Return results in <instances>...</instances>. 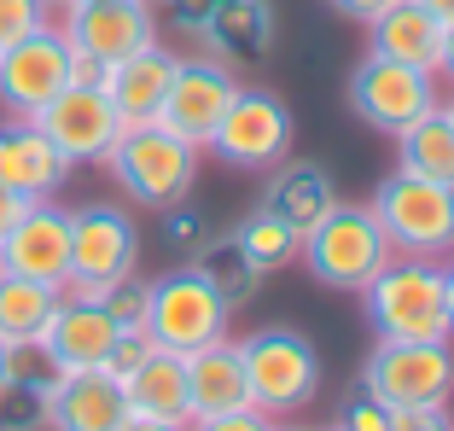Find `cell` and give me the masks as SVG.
<instances>
[{"label": "cell", "instance_id": "1", "mask_svg": "<svg viewBox=\"0 0 454 431\" xmlns=\"http://www.w3.org/2000/svg\"><path fill=\"white\" fill-rule=\"evenodd\" d=\"M361 310L385 344H449V297H442V263L426 256H390L373 280L361 286Z\"/></svg>", "mask_w": 454, "mask_h": 431}, {"label": "cell", "instance_id": "2", "mask_svg": "<svg viewBox=\"0 0 454 431\" xmlns=\"http://www.w3.org/2000/svg\"><path fill=\"white\" fill-rule=\"evenodd\" d=\"M367 210L379 216V228H385L396 256H426V263H449L454 256V187H442V181L390 169Z\"/></svg>", "mask_w": 454, "mask_h": 431}, {"label": "cell", "instance_id": "3", "mask_svg": "<svg viewBox=\"0 0 454 431\" xmlns=\"http://www.w3.org/2000/svg\"><path fill=\"white\" fill-rule=\"evenodd\" d=\"M390 256L396 251H390L385 228H379V216L367 210V204H344L338 199L333 210L303 233L309 274H315L321 286H333V292H361Z\"/></svg>", "mask_w": 454, "mask_h": 431}, {"label": "cell", "instance_id": "4", "mask_svg": "<svg viewBox=\"0 0 454 431\" xmlns=\"http://www.w3.org/2000/svg\"><path fill=\"white\" fill-rule=\"evenodd\" d=\"M111 176L122 181V192L152 210H175L199 181V146H187L181 135H169L163 122H134L122 129L111 146Z\"/></svg>", "mask_w": 454, "mask_h": 431}, {"label": "cell", "instance_id": "5", "mask_svg": "<svg viewBox=\"0 0 454 431\" xmlns=\"http://www.w3.org/2000/svg\"><path fill=\"white\" fill-rule=\"evenodd\" d=\"M245 356V379H251V408L268 419H292L315 403L321 391V356L303 333L292 326H268V333H251L239 344Z\"/></svg>", "mask_w": 454, "mask_h": 431}, {"label": "cell", "instance_id": "6", "mask_svg": "<svg viewBox=\"0 0 454 431\" xmlns=\"http://www.w3.org/2000/svg\"><path fill=\"white\" fill-rule=\"evenodd\" d=\"M227 303L215 292V280L204 269H175L163 280H152V297H146V333L158 350H175V356H192L215 338H227Z\"/></svg>", "mask_w": 454, "mask_h": 431}, {"label": "cell", "instance_id": "7", "mask_svg": "<svg viewBox=\"0 0 454 431\" xmlns=\"http://www.w3.org/2000/svg\"><path fill=\"white\" fill-rule=\"evenodd\" d=\"M140 263V233L117 204H82L70 210V280L59 286V297H88L99 303L106 286L129 280Z\"/></svg>", "mask_w": 454, "mask_h": 431}, {"label": "cell", "instance_id": "8", "mask_svg": "<svg viewBox=\"0 0 454 431\" xmlns=\"http://www.w3.org/2000/svg\"><path fill=\"white\" fill-rule=\"evenodd\" d=\"M361 391L379 396L385 408H449L454 396V350L449 344H385L379 338Z\"/></svg>", "mask_w": 454, "mask_h": 431}, {"label": "cell", "instance_id": "9", "mask_svg": "<svg viewBox=\"0 0 454 431\" xmlns=\"http://www.w3.org/2000/svg\"><path fill=\"white\" fill-rule=\"evenodd\" d=\"M431 106H442V88L431 70L414 65H396V59H379L367 53L356 70H349V111H356L367 129L396 140L408 122H419Z\"/></svg>", "mask_w": 454, "mask_h": 431}, {"label": "cell", "instance_id": "10", "mask_svg": "<svg viewBox=\"0 0 454 431\" xmlns=\"http://www.w3.org/2000/svg\"><path fill=\"white\" fill-rule=\"evenodd\" d=\"M210 152L222 163H233V169H274L292 152V111L262 88H239L227 117L215 122Z\"/></svg>", "mask_w": 454, "mask_h": 431}, {"label": "cell", "instance_id": "11", "mask_svg": "<svg viewBox=\"0 0 454 431\" xmlns=\"http://www.w3.org/2000/svg\"><path fill=\"white\" fill-rule=\"evenodd\" d=\"M233 94H239V82H233V70L222 59H181L175 76H169V94L158 106V122L169 135H181L187 146L204 152L215 135V122L233 106Z\"/></svg>", "mask_w": 454, "mask_h": 431}, {"label": "cell", "instance_id": "12", "mask_svg": "<svg viewBox=\"0 0 454 431\" xmlns=\"http://www.w3.org/2000/svg\"><path fill=\"white\" fill-rule=\"evenodd\" d=\"M70 88V41L59 24L0 47V106L12 117H35L53 94Z\"/></svg>", "mask_w": 454, "mask_h": 431}, {"label": "cell", "instance_id": "13", "mask_svg": "<svg viewBox=\"0 0 454 431\" xmlns=\"http://www.w3.org/2000/svg\"><path fill=\"white\" fill-rule=\"evenodd\" d=\"M29 122L65 152V163H106L117 135H122V117L106 99V88H76V82H70L65 94L47 99Z\"/></svg>", "mask_w": 454, "mask_h": 431}, {"label": "cell", "instance_id": "14", "mask_svg": "<svg viewBox=\"0 0 454 431\" xmlns=\"http://www.w3.org/2000/svg\"><path fill=\"white\" fill-rule=\"evenodd\" d=\"M65 41L76 53L99 59V65H117L158 47V18H152V0H82L76 12L59 18Z\"/></svg>", "mask_w": 454, "mask_h": 431}, {"label": "cell", "instance_id": "15", "mask_svg": "<svg viewBox=\"0 0 454 431\" xmlns=\"http://www.w3.org/2000/svg\"><path fill=\"white\" fill-rule=\"evenodd\" d=\"M0 269L41 280V286H65L70 280V210H59L53 199H35L24 210V222L0 239Z\"/></svg>", "mask_w": 454, "mask_h": 431}, {"label": "cell", "instance_id": "16", "mask_svg": "<svg viewBox=\"0 0 454 431\" xmlns=\"http://www.w3.org/2000/svg\"><path fill=\"white\" fill-rule=\"evenodd\" d=\"M111 344H117V321L106 315V303L59 297V310H53V321H47L35 350L53 373H94V367H106Z\"/></svg>", "mask_w": 454, "mask_h": 431}, {"label": "cell", "instance_id": "17", "mask_svg": "<svg viewBox=\"0 0 454 431\" xmlns=\"http://www.w3.org/2000/svg\"><path fill=\"white\" fill-rule=\"evenodd\" d=\"M41 419L53 431H122L129 403H122V385L94 367V373H53L47 391H41Z\"/></svg>", "mask_w": 454, "mask_h": 431}, {"label": "cell", "instance_id": "18", "mask_svg": "<svg viewBox=\"0 0 454 431\" xmlns=\"http://www.w3.org/2000/svg\"><path fill=\"white\" fill-rule=\"evenodd\" d=\"M65 176H70L65 152L41 135L29 117L0 122V187L24 192V199H53L65 187Z\"/></svg>", "mask_w": 454, "mask_h": 431}, {"label": "cell", "instance_id": "19", "mask_svg": "<svg viewBox=\"0 0 454 431\" xmlns=\"http://www.w3.org/2000/svg\"><path fill=\"white\" fill-rule=\"evenodd\" d=\"M187 403H192V419L251 408V379H245V356L233 338H215V344L187 356Z\"/></svg>", "mask_w": 454, "mask_h": 431}, {"label": "cell", "instance_id": "20", "mask_svg": "<svg viewBox=\"0 0 454 431\" xmlns=\"http://www.w3.org/2000/svg\"><path fill=\"white\" fill-rule=\"evenodd\" d=\"M442 18L426 12L419 0H396V6H385V12L367 24V53L379 59H396V65H414V70H431L437 76L442 65Z\"/></svg>", "mask_w": 454, "mask_h": 431}, {"label": "cell", "instance_id": "21", "mask_svg": "<svg viewBox=\"0 0 454 431\" xmlns=\"http://www.w3.org/2000/svg\"><path fill=\"white\" fill-rule=\"evenodd\" d=\"M175 65H181V59L163 53V47H146V53L106 65L99 88H106V99L117 106L122 129H134V122H158V106H163V94H169Z\"/></svg>", "mask_w": 454, "mask_h": 431}, {"label": "cell", "instance_id": "22", "mask_svg": "<svg viewBox=\"0 0 454 431\" xmlns=\"http://www.w3.org/2000/svg\"><path fill=\"white\" fill-rule=\"evenodd\" d=\"M122 403L140 419H169V426H192V403H187V356L175 350H152L146 362L122 379Z\"/></svg>", "mask_w": 454, "mask_h": 431}, {"label": "cell", "instance_id": "23", "mask_svg": "<svg viewBox=\"0 0 454 431\" xmlns=\"http://www.w3.org/2000/svg\"><path fill=\"white\" fill-rule=\"evenodd\" d=\"M280 176H274V187H268V210L280 216V222H292L297 233H309L315 222H321L326 210L338 204V187H333V176H326L315 158H297V163H274Z\"/></svg>", "mask_w": 454, "mask_h": 431}, {"label": "cell", "instance_id": "24", "mask_svg": "<svg viewBox=\"0 0 454 431\" xmlns=\"http://www.w3.org/2000/svg\"><path fill=\"white\" fill-rule=\"evenodd\" d=\"M53 310H59V286H41V280L0 269V344L6 350H35Z\"/></svg>", "mask_w": 454, "mask_h": 431}, {"label": "cell", "instance_id": "25", "mask_svg": "<svg viewBox=\"0 0 454 431\" xmlns=\"http://www.w3.org/2000/svg\"><path fill=\"white\" fill-rule=\"evenodd\" d=\"M396 169L454 187V117L442 106H431L419 122H408L396 135Z\"/></svg>", "mask_w": 454, "mask_h": 431}, {"label": "cell", "instance_id": "26", "mask_svg": "<svg viewBox=\"0 0 454 431\" xmlns=\"http://www.w3.org/2000/svg\"><path fill=\"white\" fill-rule=\"evenodd\" d=\"M233 251H239L256 274H280L303 256V233H297L292 222H280L268 204H256V216H245L239 233H233Z\"/></svg>", "mask_w": 454, "mask_h": 431}, {"label": "cell", "instance_id": "27", "mask_svg": "<svg viewBox=\"0 0 454 431\" xmlns=\"http://www.w3.org/2000/svg\"><path fill=\"white\" fill-rule=\"evenodd\" d=\"M210 41L215 47H251V53H262L268 41H274L268 0H215L210 6Z\"/></svg>", "mask_w": 454, "mask_h": 431}, {"label": "cell", "instance_id": "28", "mask_svg": "<svg viewBox=\"0 0 454 431\" xmlns=\"http://www.w3.org/2000/svg\"><path fill=\"white\" fill-rule=\"evenodd\" d=\"M199 269H204V274H210V280H215V292H222L227 303H245V297H251V286L262 280V274H256L251 263H245V256L233 251V239H227V245H215V251L204 256Z\"/></svg>", "mask_w": 454, "mask_h": 431}, {"label": "cell", "instance_id": "29", "mask_svg": "<svg viewBox=\"0 0 454 431\" xmlns=\"http://www.w3.org/2000/svg\"><path fill=\"white\" fill-rule=\"evenodd\" d=\"M146 297H152V286L129 274V280L106 286V297H99V303H106V315L117 321V333H140V326H146Z\"/></svg>", "mask_w": 454, "mask_h": 431}, {"label": "cell", "instance_id": "30", "mask_svg": "<svg viewBox=\"0 0 454 431\" xmlns=\"http://www.w3.org/2000/svg\"><path fill=\"white\" fill-rule=\"evenodd\" d=\"M53 24L47 12V0H0V47H12V41L35 35V29Z\"/></svg>", "mask_w": 454, "mask_h": 431}, {"label": "cell", "instance_id": "31", "mask_svg": "<svg viewBox=\"0 0 454 431\" xmlns=\"http://www.w3.org/2000/svg\"><path fill=\"white\" fill-rule=\"evenodd\" d=\"M152 350H158V344H152V333H146V326H140V333H117V344H111V356H106V373L122 385V379H129L134 367L146 362Z\"/></svg>", "mask_w": 454, "mask_h": 431}, {"label": "cell", "instance_id": "32", "mask_svg": "<svg viewBox=\"0 0 454 431\" xmlns=\"http://www.w3.org/2000/svg\"><path fill=\"white\" fill-rule=\"evenodd\" d=\"M338 431H390V408L379 403V396L361 391L356 403L344 408V426H338Z\"/></svg>", "mask_w": 454, "mask_h": 431}, {"label": "cell", "instance_id": "33", "mask_svg": "<svg viewBox=\"0 0 454 431\" xmlns=\"http://www.w3.org/2000/svg\"><path fill=\"white\" fill-rule=\"evenodd\" d=\"M390 431H454L449 408H390Z\"/></svg>", "mask_w": 454, "mask_h": 431}, {"label": "cell", "instance_id": "34", "mask_svg": "<svg viewBox=\"0 0 454 431\" xmlns=\"http://www.w3.org/2000/svg\"><path fill=\"white\" fill-rule=\"evenodd\" d=\"M274 419L256 414V408H239V414H215V419H192L187 431H268Z\"/></svg>", "mask_w": 454, "mask_h": 431}, {"label": "cell", "instance_id": "35", "mask_svg": "<svg viewBox=\"0 0 454 431\" xmlns=\"http://www.w3.org/2000/svg\"><path fill=\"white\" fill-rule=\"evenodd\" d=\"M29 204H35V199H24V192H12V187H0V239H6V233L24 222Z\"/></svg>", "mask_w": 454, "mask_h": 431}, {"label": "cell", "instance_id": "36", "mask_svg": "<svg viewBox=\"0 0 454 431\" xmlns=\"http://www.w3.org/2000/svg\"><path fill=\"white\" fill-rule=\"evenodd\" d=\"M385 6H396V0H333V12H344V18H356V24H373Z\"/></svg>", "mask_w": 454, "mask_h": 431}, {"label": "cell", "instance_id": "37", "mask_svg": "<svg viewBox=\"0 0 454 431\" xmlns=\"http://www.w3.org/2000/svg\"><path fill=\"white\" fill-rule=\"evenodd\" d=\"M12 379H18V356L6 350V344H0V396L12 391Z\"/></svg>", "mask_w": 454, "mask_h": 431}, {"label": "cell", "instance_id": "38", "mask_svg": "<svg viewBox=\"0 0 454 431\" xmlns=\"http://www.w3.org/2000/svg\"><path fill=\"white\" fill-rule=\"evenodd\" d=\"M122 431H187V426H169V419H140V414H129V419H122Z\"/></svg>", "mask_w": 454, "mask_h": 431}, {"label": "cell", "instance_id": "39", "mask_svg": "<svg viewBox=\"0 0 454 431\" xmlns=\"http://www.w3.org/2000/svg\"><path fill=\"white\" fill-rule=\"evenodd\" d=\"M437 76H449V82H454V24L442 29V65H437Z\"/></svg>", "mask_w": 454, "mask_h": 431}, {"label": "cell", "instance_id": "40", "mask_svg": "<svg viewBox=\"0 0 454 431\" xmlns=\"http://www.w3.org/2000/svg\"><path fill=\"white\" fill-rule=\"evenodd\" d=\"M442 297H449V321H454V256L442 263Z\"/></svg>", "mask_w": 454, "mask_h": 431}, {"label": "cell", "instance_id": "41", "mask_svg": "<svg viewBox=\"0 0 454 431\" xmlns=\"http://www.w3.org/2000/svg\"><path fill=\"white\" fill-rule=\"evenodd\" d=\"M419 6H426V12H437L442 24H454V0H419Z\"/></svg>", "mask_w": 454, "mask_h": 431}, {"label": "cell", "instance_id": "42", "mask_svg": "<svg viewBox=\"0 0 454 431\" xmlns=\"http://www.w3.org/2000/svg\"><path fill=\"white\" fill-rule=\"evenodd\" d=\"M76 6H82V0H47V12H59V18H65V12H76Z\"/></svg>", "mask_w": 454, "mask_h": 431}, {"label": "cell", "instance_id": "43", "mask_svg": "<svg viewBox=\"0 0 454 431\" xmlns=\"http://www.w3.org/2000/svg\"><path fill=\"white\" fill-rule=\"evenodd\" d=\"M268 431H303V426H280V419H274V426H268Z\"/></svg>", "mask_w": 454, "mask_h": 431}, {"label": "cell", "instance_id": "44", "mask_svg": "<svg viewBox=\"0 0 454 431\" xmlns=\"http://www.w3.org/2000/svg\"><path fill=\"white\" fill-rule=\"evenodd\" d=\"M442 111H449V117H454V94H449V99H442Z\"/></svg>", "mask_w": 454, "mask_h": 431}]
</instances>
